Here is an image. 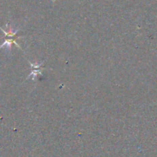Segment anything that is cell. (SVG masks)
Returning a JSON list of instances; mask_svg holds the SVG:
<instances>
[{"mask_svg":"<svg viewBox=\"0 0 157 157\" xmlns=\"http://www.w3.org/2000/svg\"><path fill=\"white\" fill-rule=\"evenodd\" d=\"M6 28H7V31H6L5 29H3L2 28L0 27V29H1L2 32L5 34V39L4 41H3L2 44L0 45V49L2 48L3 47L6 46L8 48V49L10 50L11 47H12V44H15L17 47L19 49L21 50V48L20 47L19 44L17 43L16 40L19 39V38H21L22 37H18L16 35L17 32L20 30V29H16V30H14L12 28V26L9 25V23L6 24Z\"/></svg>","mask_w":157,"mask_h":157,"instance_id":"obj_1","label":"cell"},{"mask_svg":"<svg viewBox=\"0 0 157 157\" xmlns=\"http://www.w3.org/2000/svg\"><path fill=\"white\" fill-rule=\"evenodd\" d=\"M28 61H29V64H30V67L31 68H32V71H31V73L29 74V75L27 77L26 79L28 80L29 79L30 77H32V80L35 81V78H37V76H38V75H41V74H42V71L44 70V69H39V68L41 67V66L42 65L43 62L40 63V64H38V63H35V64H33V63H32L30 61H29V60H28Z\"/></svg>","mask_w":157,"mask_h":157,"instance_id":"obj_2","label":"cell"}]
</instances>
